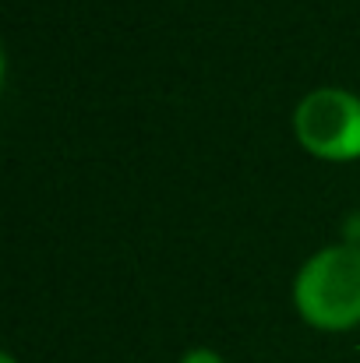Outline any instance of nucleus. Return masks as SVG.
<instances>
[{"instance_id":"f03ea898","label":"nucleus","mask_w":360,"mask_h":363,"mask_svg":"<svg viewBox=\"0 0 360 363\" xmlns=\"http://www.w3.org/2000/svg\"><path fill=\"white\" fill-rule=\"evenodd\" d=\"M297 141L329 162L360 159V96L343 85H318L293 106Z\"/></svg>"},{"instance_id":"7ed1b4c3","label":"nucleus","mask_w":360,"mask_h":363,"mask_svg":"<svg viewBox=\"0 0 360 363\" xmlns=\"http://www.w3.org/2000/svg\"><path fill=\"white\" fill-rule=\"evenodd\" d=\"M180 363H227V360H223V353H216L212 346H191V350L180 357Z\"/></svg>"},{"instance_id":"f257e3e1","label":"nucleus","mask_w":360,"mask_h":363,"mask_svg":"<svg viewBox=\"0 0 360 363\" xmlns=\"http://www.w3.org/2000/svg\"><path fill=\"white\" fill-rule=\"evenodd\" d=\"M297 314L322 332H347L360 325V247L329 243L315 250L293 275Z\"/></svg>"},{"instance_id":"20e7f679","label":"nucleus","mask_w":360,"mask_h":363,"mask_svg":"<svg viewBox=\"0 0 360 363\" xmlns=\"http://www.w3.org/2000/svg\"><path fill=\"white\" fill-rule=\"evenodd\" d=\"M0 363H18V360H14L11 353H0Z\"/></svg>"}]
</instances>
